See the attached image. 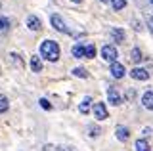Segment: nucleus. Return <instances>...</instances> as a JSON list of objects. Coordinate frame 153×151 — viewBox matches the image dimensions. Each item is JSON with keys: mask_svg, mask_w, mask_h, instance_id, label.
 Listing matches in <instances>:
<instances>
[{"mask_svg": "<svg viewBox=\"0 0 153 151\" xmlns=\"http://www.w3.org/2000/svg\"><path fill=\"white\" fill-rule=\"evenodd\" d=\"M107 101L111 103V105H121L123 98H121V94L115 90V88H109V90H107Z\"/></svg>", "mask_w": 153, "mask_h": 151, "instance_id": "obj_6", "label": "nucleus"}, {"mask_svg": "<svg viewBox=\"0 0 153 151\" xmlns=\"http://www.w3.org/2000/svg\"><path fill=\"white\" fill-rule=\"evenodd\" d=\"M117 48L115 46H103L102 48V58L105 59V61H109V63H115L117 61Z\"/></svg>", "mask_w": 153, "mask_h": 151, "instance_id": "obj_3", "label": "nucleus"}, {"mask_svg": "<svg viewBox=\"0 0 153 151\" xmlns=\"http://www.w3.org/2000/svg\"><path fill=\"white\" fill-rule=\"evenodd\" d=\"M142 105L146 107V109L153 111V92H151V90H147V92L142 96Z\"/></svg>", "mask_w": 153, "mask_h": 151, "instance_id": "obj_9", "label": "nucleus"}, {"mask_svg": "<svg viewBox=\"0 0 153 151\" xmlns=\"http://www.w3.org/2000/svg\"><path fill=\"white\" fill-rule=\"evenodd\" d=\"M31 69L35 71V73H40L42 71V59L38 58V56H33L31 58Z\"/></svg>", "mask_w": 153, "mask_h": 151, "instance_id": "obj_12", "label": "nucleus"}, {"mask_svg": "<svg viewBox=\"0 0 153 151\" xmlns=\"http://www.w3.org/2000/svg\"><path fill=\"white\" fill-rule=\"evenodd\" d=\"M40 107H42V109H52V105H50V101H48L46 100V98H42V100H40Z\"/></svg>", "mask_w": 153, "mask_h": 151, "instance_id": "obj_22", "label": "nucleus"}, {"mask_svg": "<svg viewBox=\"0 0 153 151\" xmlns=\"http://www.w3.org/2000/svg\"><path fill=\"white\" fill-rule=\"evenodd\" d=\"M109 71H111V75H113L115 78H123L124 77V67H123L121 63H117V61L111 63V69H109Z\"/></svg>", "mask_w": 153, "mask_h": 151, "instance_id": "obj_10", "label": "nucleus"}, {"mask_svg": "<svg viewBox=\"0 0 153 151\" xmlns=\"http://www.w3.org/2000/svg\"><path fill=\"white\" fill-rule=\"evenodd\" d=\"M71 54H73V58H84V46H82V44H76V46H73Z\"/></svg>", "mask_w": 153, "mask_h": 151, "instance_id": "obj_15", "label": "nucleus"}, {"mask_svg": "<svg viewBox=\"0 0 153 151\" xmlns=\"http://www.w3.org/2000/svg\"><path fill=\"white\" fill-rule=\"evenodd\" d=\"M27 27L31 31H38L42 27V21H40V17H36V16H29L27 17Z\"/></svg>", "mask_w": 153, "mask_h": 151, "instance_id": "obj_8", "label": "nucleus"}, {"mask_svg": "<svg viewBox=\"0 0 153 151\" xmlns=\"http://www.w3.org/2000/svg\"><path fill=\"white\" fill-rule=\"evenodd\" d=\"M130 59L134 61V63H140V61H142V52H140V48H132L130 50Z\"/></svg>", "mask_w": 153, "mask_h": 151, "instance_id": "obj_16", "label": "nucleus"}, {"mask_svg": "<svg viewBox=\"0 0 153 151\" xmlns=\"http://www.w3.org/2000/svg\"><path fill=\"white\" fill-rule=\"evenodd\" d=\"M40 54H42V58L48 59V61H57L59 59V46H57V42H54V40H44L40 44Z\"/></svg>", "mask_w": 153, "mask_h": 151, "instance_id": "obj_1", "label": "nucleus"}, {"mask_svg": "<svg viewBox=\"0 0 153 151\" xmlns=\"http://www.w3.org/2000/svg\"><path fill=\"white\" fill-rule=\"evenodd\" d=\"M71 2H75V4H80V2H82V0H71Z\"/></svg>", "mask_w": 153, "mask_h": 151, "instance_id": "obj_27", "label": "nucleus"}, {"mask_svg": "<svg viewBox=\"0 0 153 151\" xmlns=\"http://www.w3.org/2000/svg\"><path fill=\"white\" fill-rule=\"evenodd\" d=\"M126 98H128V100H134V98H136V92H134L132 88H130V90H126Z\"/></svg>", "mask_w": 153, "mask_h": 151, "instance_id": "obj_25", "label": "nucleus"}, {"mask_svg": "<svg viewBox=\"0 0 153 151\" xmlns=\"http://www.w3.org/2000/svg\"><path fill=\"white\" fill-rule=\"evenodd\" d=\"M10 29V19L8 17H0V33H6Z\"/></svg>", "mask_w": 153, "mask_h": 151, "instance_id": "obj_20", "label": "nucleus"}, {"mask_svg": "<svg viewBox=\"0 0 153 151\" xmlns=\"http://www.w3.org/2000/svg\"><path fill=\"white\" fill-rule=\"evenodd\" d=\"M115 136H117V140H121V141H126L128 138H130V130H128L126 126L119 124L117 128H115Z\"/></svg>", "mask_w": 153, "mask_h": 151, "instance_id": "obj_7", "label": "nucleus"}, {"mask_svg": "<svg viewBox=\"0 0 153 151\" xmlns=\"http://www.w3.org/2000/svg\"><path fill=\"white\" fill-rule=\"evenodd\" d=\"M130 77L134 81H147V78H149V73H147L146 69H142V67H134L130 71Z\"/></svg>", "mask_w": 153, "mask_h": 151, "instance_id": "obj_5", "label": "nucleus"}, {"mask_svg": "<svg viewBox=\"0 0 153 151\" xmlns=\"http://www.w3.org/2000/svg\"><path fill=\"white\" fill-rule=\"evenodd\" d=\"M151 4H153V0H151Z\"/></svg>", "mask_w": 153, "mask_h": 151, "instance_id": "obj_29", "label": "nucleus"}, {"mask_svg": "<svg viewBox=\"0 0 153 151\" xmlns=\"http://www.w3.org/2000/svg\"><path fill=\"white\" fill-rule=\"evenodd\" d=\"M100 132H102L100 128H96V126H90V136H94V138H96V136H100Z\"/></svg>", "mask_w": 153, "mask_h": 151, "instance_id": "obj_23", "label": "nucleus"}, {"mask_svg": "<svg viewBox=\"0 0 153 151\" xmlns=\"http://www.w3.org/2000/svg\"><path fill=\"white\" fill-rule=\"evenodd\" d=\"M136 151H151V145L147 140H136Z\"/></svg>", "mask_w": 153, "mask_h": 151, "instance_id": "obj_14", "label": "nucleus"}, {"mask_svg": "<svg viewBox=\"0 0 153 151\" xmlns=\"http://www.w3.org/2000/svg\"><path fill=\"white\" fill-rule=\"evenodd\" d=\"M84 58H88V59L96 58V46H94V44H88V46L84 48Z\"/></svg>", "mask_w": 153, "mask_h": 151, "instance_id": "obj_17", "label": "nucleus"}, {"mask_svg": "<svg viewBox=\"0 0 153 151\" xmlns=\"http://www.w3.org/2000/svg\"><path fill=\"white\" fill-rule=\"evenodd\" d=\"M90 109H92V100H90V98L86 96L84 100L80 101V105H79V111L82 113V115H88V113H90Z\"/></svg>", "mask_w": 153, "mask_h": 151, "instance_id": "obj_11", "label": "nucleus"}, {"mask_svg": "<svg viewBox=\"0 0 153 151\" xmlns=\"http://www.w3.org/2000/svg\"><path fill=\"white\" fill-rule=\"evenodd\" d=\"M50 23H52V27H54L56 31H59V33H69V29L65 27L63 19H61V16H57V13H54V16L50 17Z\"/></svg>", "mask_w": 153, "mask_h": 151, "instance_id": "obj_4", "label": "nucleus"}, {"mask_svg": "<svg viewBox=\"0 0 153 151\" xmlns=\"http://www.w3.org/2000/svg\"><path fill=\"white\" fill-rule=\"evenodd\" d=\"M111 38L115 40V42H124V31L123 29H111Z\"/></svg>", "mask_w": 153, "mask_h": 151, "instance_id": "obj_13", "label": "nucleus"}, {"mask_svg": "<svg viewBox=\"0 0 153 151\" xmlns=\"http://www.w3.org/2000/svg\"><path fill=\"white\" fill-rule=\"evenodd\" d=\"M56 151H76V149L75 147H69V145H59Z\"/></svg>", "mask_w": 153, "mask_h": 151, "instance_id": "obj_24", "label": "nucleus"}, {"mask_svg": "<svg viewBox=\"0 0 153 151\" xmlns=\"http://www.w3.org/2000/svg\"><path fill=\"white\" fill-rule=\"evenodd\" d=\"M147 27H149V31L153 33V16L149 17V19H147Z\"/></svg>", "mask_w": 153, "mask_h": 151, "instance_id": "obj_26", "label": "nucleus"}, {"mask_svg": "<svg viewBox=\"0 0 153 151\" xmlns=\"http://www.w3.org/2000/svg\"><path fill=\"white\" fill-rule=\"evenodd\" d=\"M111 6H113V10H123L126 6V0H111Z\"/></svg>", "mask_w": 153, "mask_h": 151, "instance_id": "obj_21", "label": "nucleus"}, {"mask_svg": "<svg viewBox=\"0 0 153 151\" xmlns=\"http://www.w3.org/2000/svg\"><path fill=\"white\" fill-rule=\"evenodd\" d=\"M73 75H75V77H79V78H86V77H88L86 69H82V67H75L73 69Z\"/></svg>", "mask_w": 153, "mask_h": 151, "instance_id": "obj_18", "label": "nucleus"}, {"mask_svg": "<svg viewBox=\"0 0 153 151\" xmlns=\"http://www.w3.org/2000/svg\"><path fill=\"white\" fill-rule=\"evenodd\" d=\"M100 2H102V4H103V2H107V0H100Z\"/></svg>", "mask_w": 153, "mask_h": 151, "instance_id": "obj_28", "label": "nucleus"}, {"mask_svg": "<svg viewBox=\"0 0 153 151\" xmlns=\"http://www.w3.org/2000/svg\"><path fill=\"white\" fill-rule=\"evenodd\" d=\"M92 113H94V117H96L98 121H105V119L109 117L107 107H105V103H102V101H98V103L92 107Z\"/></svg>", "mask_w": 153, "mask_h": 151, "instance_id": "obj_2", "label": "nucleus"}, {"mask_svg": "<svg viewBox=\"0 0 153 151\" xmlns=\"http://www.w3.org/2000/svg\"><path fill=\"white\" fill-rule=\"evenodd\" d=\"M8 107H10V101H8V98H6V96H0V113L8 111Z\"/></svg>", "mask_w": 153, "mask_h": 151, "instance_id": "obj_19", "label": "nucleus"}]
</instances>
